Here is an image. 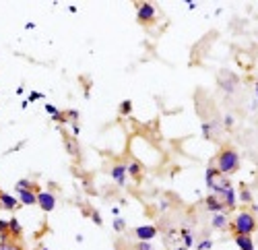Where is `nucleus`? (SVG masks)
Listing matches in <instances>:
<instances>
[{
	"instance_id": "23",
	"label": "nucleus",
	"mask_w": 258,
	"mask_h": 250,
	"mask_svg": "<svg viewBox=\"0 0 258 250\" xmlns=\"http://www.w3.org/2000/svg\"><path fill=\"white\" fill-rule=\"evenodd\" d=\"M124 227H126V221L122 219V217H114V230L120 234V232H124Z\"/></svg>"
},
{
	"instance_id": "7",
	"label": "nucleus",
	"mask_w": 258,
	"mask_h": 250,
	"mask_svg": "<svg viewBox=\"0 0 258 250\" xmlns=\"http://www.w3.org/2000/svg\"><path fill=\"white\" fill-rule=\"evenodd\" d=\"M205 205H207L209 211H213V215H215V213H225V203L221 201L219 195H209V197L205 199Z\"/></svg>"
},
{
	"instance_id": "33",
	"label": "nucleus",
	"mask_w": 258,
	"mask_h": 250,
	"mask_svg": "<svg viewBox=\"0 0 258 250\" xmlns=\"http://www.w3.org/2000/svg\"><path fill=\"white\" fill-rule=\"evenodd\" d=\"M25 29H29V31H31V29H35V23H27V25H25Z\"/></svg>"
},
{
	"instance_id": "30",
	"label": "nucleus",
	"mask_w": 258,
	"mask_h": 250,
	"mask_svg": "<svg viewBox=\"0 0 258 250\" xmlns=\"http://www.w3.org/2000/svg\"><path fill=\"white\" fill-rule=\"evenodd\" d=\"M137 250H153V246L149 244V242H139L137 244Z\"/></svg>"
},
{
	"instance_id": "27",
	"label": "nucleus",
	"mask_w": 258,
	"mask_h": 250,
	"mask_svg": "<svg viewBox=\"0 0 258 250\" xmlns=\"http://www.w3.org/2000/svg\"><path fill=\"white\" fill-rule=\"evenodd\" d=\"M41 97H44V93H41V91H31L29 95H27V101H37V99H41Z\"/></svg>"
},
{
	"instance_id": "34",
	"label": "nucleus",
	"mask_w": 258,
	"mask_h": 250,
	"mask_svg": "<svg viewBox=\"0 0 258 250\" xmlns=\"http://www.w3.org/2000/svg\"><path fill=\"white\" fill-rule=\"evenodd\" d=\"M256 95H258V83H256Z\"/></svg>"
},
{
	"instance_id": "4",
	"label": "nucleus",
	"mask_w": 258,
	"mask_h": 250,
	"mask_svg": "<svg viewBox=\"0 0 258 250\" xmlns=\"http://www.w3.org/2000/svg\"><path fill=\"white\" fill-rule=\"evenodd\" d=\"M137 19L141 23H153L157 19V9L151 5V3H141L137 7Z\"/></svg>"
},
{
	"instance_id": "10",
	"label": "nucleus",
	"mask_w": 258,
	"mask_h": 250,
	"mask_svg": "<svg viewBox=\"0 0 258 250\" xmlns=\"http://www.w3.org/2000/svg\"><path fill=\"white\" fill-rule=\"evenodd\" d=\"M17 199L21 205L33 207V205H37V191H21V193H17Z\"/></svg>"
},
{
	"instance_id": "1",
	"label": "nucleus",
	"mask_w": 258,
	"mask_h": 250,
	"mask_svg": "<svg viewBox=\"0 0 258 250\" xmlns=\"http://www.w3.org/2000/svg\"><path fill=\"white\" fill-rule=\"evenodd\" d=\"M215 168H217V172L223 174V176H231L240 168V155L233 149H223L217 155V159H215Z\"/></svg>"
},
{
	"instance_id": "31",
	"label": "nucleus",
	"mask_w": 258,
	"mask_h": 250,
	"mask_svg": "<svg viewBox=\"0 0 258 250\" xmlns=\"http://www.w3.org/2000/svg\"><path fill=\"white\" fill-rule=\"evenodd\" d=\"M223 122H225V127H231V124H233V118H231V116H225Z\"/></svg>"
},
{
	"instance_id": "25",
	"label": "nucleus",
	"mask_w": 258,
	"mask_h": 250,
	"mask_svg": "<svg viewBox=\"0 0 258 250\" xmlns=\"http://www.w3.org/2000/svg\"><path fill=\"white\" fill-rule=\"evenodd\" d=\"M64 116H67V122L71 120L73 124H77V120H79V112H77V110H69V112H64Z\"/></svg>"
},
{
	"instance_id": "14",
	"label": "nucleus",
	"mask_w": 258,
	"mask_h": 250,
	"mask_svg": "<svg viewBox=\"0 0 258 250\" xmlns=\"http://www.w3.org/2000/svg\"><path fill=\"white\" fill-rule=\"evenodd\" d=\"M211 223H213V227H217V230H229V219L225 213H215Z\"/></svg>"
},
{
	"instance_id": "11",
	"label": "nucleus",
	"mask_w": 258,
	"mask_h": 250,
	"mask_svg": "<svg viewBox=\"0 0 258 250\" xmlns=\"http://www.w3.org/2000/svg\"><path fill=\"white\" fill-rule=\"evenodd\" d=\"M9 236H11V240H17V242L23 236V225H21V221L17 217L9 219Z\"/></svg>"
},
{
	"instance_id": "37",
	"label": "nucleus",
	"mask_w": 258,
	"mask_h": 250,
	"mask_svg": "<svg viewBox=\"0 0 258 250\" xmlns=\"http://www.w3.org/2000/svg\"><path fill=\"white\" fill-rule=\"evenodd\" d=\"M133 250H137V248H133Z\"/></svg>"
},
{
	"instance_id": "17",
	"label": "nucleus",
	"mask_w": 258,
	"mask_h": 250,
	"mask_svg": "<svg viewBox=\"0 0 258 250\" xmlns=\"http://www.w3.org/2000/svg\"><path fill=\"white\" fill-rule=\"evenodd\" d=\"M0 250H25V248L17 240H7V242H0Z\"/></svg>"
},
{
	"instance_id": "32",
	"label": "nucleus",
	"mask_w": 258,
	"mask_h": 250,
	"mask_svg": "<svg viewBox=\"0 0 258 250\" xmlns=\"http://www.w3.org/2000/svg\"><path fill=\"white\" fill-rule=\"evenodd\" d=\"M112 215H114V217L120 215V207H112Z\"/></svg>"
},
{
	"instance_id": "28",
	"label": "nucleus",
	"mask_w": 258,
	"mask_h": 250,
	"mask_svg": "<svg viewBox=\"0 0 258 250\" xmlns=\"http://www.w3.org/2000/svg\"><path fill=\"white\" fill-rule=\"evenodd\" d=\"M89 217H91V219H93V223H97V225H101V223H103V219H101V215H99L97 211H91V213H89Z\"/></svg>"
},
{
	"instance_id": "29",
	"label": "nucleus",
	"mask_w": 258,
	"mask_h": 250,
	"mask_svg": "<svg viewBox=\"0 0 258 250\" xmlns=\"http://www.w3.org/2000/svg\"><path fill=\"white\" fill-rule=\"evenodd\" d=\"M203 137H205V139H211V124H209V122L203 124Z\"/></svg>"
},
{
	"instance_id": "36",
	"label": "nucleus",
	"mask_w": 258,
	"mask_h": 250,
	"mask_svg": "<svg viewBox=\"0 0 258 250\" xmlns=\"http://www.w3.org/2000/svg\"><path fill=\"white\" fill-rule=\"evenodd\" d=\"M0 195H3V191H0Z\"/></svg>"
},
{
	"instance_id": "21",
	"label": "nucleus",
	"mask_w": 258,
	"mask_h": 250,
	"mask_svg": "<svg viewBox=\"0 0 258 250\" xmlns=\"http://www.w3.org/2000/svg\"><path fill=\"white\" fill-rule=\"evenodd\" d=\"M180 234H182V238H184V248H190L192 244H195V240H192V234H190L188 227H184V230H180Z\"/></svg>"
},
{
	"instance_id": "15",
	"label": "nucleus",
	"mask_w": 258,
	"mask_h": 250,
	"mask_svg": "<svg viewBox=\"0 0 258 250\" xmlns=\"http://www.w3.org/2000/svg\"><path fill=\"white\" fill-rule=\"evenodd\" d=\"M126 172L131 174V178L141 180V174H143V163H141V161H131V163H126Z\"/></svg>"
},
{
	"instance_id": "19",
	"label": "nucleus",
	"mask_w": 258,
	"mask_h": 250,
	"mask_svg": "<svg viewBox=\"0 0 258 250\" xmlns=\"http://www.w3.org/2000/svg\"><path fill=\"white\" fill-rule=\"evenodd\" d=\"M64 145H67V151L69 155H79V147H77V141L75 139H64Z\"/></svg>"
},
{
	"instance_id": "3",
	"label": "nucleus",
	"mask_w": 258,
	"mask_h": 250,
	"mask_svg": "<svg viewBox=\"0 0 258 250\" xmlns=\"http://www.w3.org/2000/svg\"><path fill=\"white\" fill-rule=\"evenodd\" d=\"M205 182H207V186H209V189H211L213 193H223L225 189H229V186H231L229 178H227V176H223V174H219V172H217V168H213V165H209V168H207Z\"/></svg>"
},
{
	"instance_id": "22",
	"label": "nucleus",
	"mask_w": 258,
	"mask_h": 250,
	"mask_svg": "<svg viewBox=\"0 0 258 250\" xmlns=\"http://www.w3.org/2000/svg\"><path fill=\"white\" fill-rule=\"evenodd\" d=\"M238 199H240V201H242L244 205H250V203L254 201V199H252V193H250L248 189H244V191L240 193V197H238Z\"/></svg>"
},
{
	"instance_id": "2",
	"label": "nucleus",
	"mask_w": 258,
	"mask_h": 250,
	"mask_svg": "<svg viewBox=\"0 0 258 250\" xmlns=\"http://www.w3.org/2000/svg\"><path fill=\"white\" fill-rule=\"evenodd\" d=\"M229 230H233L235 236H252V232L256 230V219H254L252 213L242 211V213L235 215V219H233Z\"/></svg>"
},
{
	"instance_id": "13",
	"label": "nucleus",
	"mask_w": 258,
	"mask_h": 250,
	"mask_svg": "<svg viewBox=\"0 0 258 250\" xmlns=\"http://www.w3.org/2000/svg\"><path fill=\"white\" fill-rule=\"evenodd\" d=\"M21 191H37V184L31 178H21L15 182V193H21Z\"/></svg>"
},
{
	"instance_id": "9",
	"label": "nucleus",
	"mask_w": 258,
	"mask_h": 250,
	"mask_svg": "<svg viewBox=\"0 0 258 250\" xmlns=\"http://www.w3.org/2000/svg\"><path fill=\"white\" fill-rule=\"evenodd\" d=\"M110 176L114 178V182H116L118 186H126V178H128L126 163H116L114 168H112V172H110Z\"/></svg>"
},
{
	"instance_id": "8",
	"label": "nucleus",
	"mask_w": 258,
	"mask_h": 250,
	"mask_svg": "<svg viewBox=\"0 0 258 250\" xmlns=\"http://www.w3.org/2000/svg\"><path fill=\"white\" fill-rule=\"evenodd\" d=\"M19 205H21V203H19L17 195H11V193H3V195H0V209H5V211H15Z\"/></svg>"
},
{
	"instance_id": "18",
	"label": "nucleus",
	"mask_w": 258,
	"mask_h": 250,
	"mask_svg": "<svg viewBox=\"0 0 258 250\" xmlns=\"http://www.w3.org/2000/svg\"><path fill=\"white\" fill-rule=\"evenodd\" d=\"M11 240L9 236V219H0V242Z\"/></svg>"
},
{
	"instance_id": "12",
	"label": "nucleus",
	"mask_w": 258,
	"mask_h": 250,
	"mask_svg": "<svg viewBox=\"0 0 258 250\" xmlns=\"http://www.w3.org/2000/svg\"><path fill=\"white\" fill-rule=\"evenodd\" d=\"M221 197V201L225 203V207H229V209H233L235 207V201H238V197H235V191H233V186H229V189H225L223 193H217Z\"/></svg>"
},
{
	"instance_id": "24",
	"label": "nucleus",
	"mask_w": 258,
	"mask_h": 250,
	"mask_svg": "<svg viewBox=\"0 0 258 250\" xmlns=\"http://www.w3.org/2000/svg\"><path fill=\"white\" fill-rule=\"evenodd\" d=\"M46 112H48V116H52V120H54L56 116H60V114H62L56 106H52V103H46Z\"/></svg>"
},
{
	"instance_id": "6",
	"label": "nucleus",
	"mask_w": 258,
	"mask_h": 250,
	"mask_svg": "<svg viewBox=\"0 0 258 250\" xmlns=\"http://www.w3.org/2000/svg\"><path fill=\"white\" fill-rule=\"evenodd\" d=\"M135 236H137L139 242H151V240L157 236V227L151 225V223L139 225V227H135Z\"/></svg>"
},
{
	"instance_id": "16",
	"label": "nucleus",
	"mask_w": 258,
	"mask_h": 250,
	"mask_svg": "<svg viewBox=\"0 0 258 250\" xmlns=\"http://www.w3.org/2000/svg\"><path fill=\"white\" fill-rule=\"evenodd\" d=\"M235 244L240 250H254V242L250 236H235Z\"/></svg>"
},
{
	"instance_id": "35",
	"label": "nucleus",
	"mask_w": 258,
	"mask_h": 250,
	"mask_svg": "<svg viewBox=\"0 0 258 250\" xmlns=\"http://www.w3.org/2000/svg\"><path fill=\"white\" fill-rule=\"evenodd\" d=\"M39 250H50V248H46V246H44V248H39Z\"/></svg>"
},
{
	"instance_id": "26",
	"label": "nucleus",
	"mask_w": 258,
	"mask_h": 250,
	"mask_svg": "<svg viewBox=\"0 0 258 250\" xmlns=\"http://www.w3.org/2000/svg\"><path fill=\"white\" fill-rule=\"evenodd\" d=\"M211 248H213V240H209V238L203 240L201 244H197V250H211Z\"/></svg>"
},
{
	"instance_id": "5",
	"label": "nucleus",
	"mask_w": 258,
	"mask_h": 250,
	"mask_svg": "<svg viewBox=\"0 0 258 250\" xmlns=\"http://www.w3.org/2000/svg\"><path fill=\"white\" fill-rule=\"evenodd\" d=\"M37 207L41 211H54V207H56V195L52 191H37Z\"/></svg>"
},
{
	"instance_id": "20",
	"label": "nucleus",
	"mask_w": 258,
	"mask_h": 250,
	"mask_svg": "<svg viewBox=\"0 0 258 250\" xmlns=\"http://www.w3.org/2000/svg\"><path fill=\"white\" fill-rule=\"evenodd\" d=\"M131 112H133V101L131 99H124L120 103V114L122 116H131Z\"/></svg>"
}]
</instances>
